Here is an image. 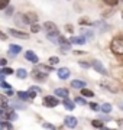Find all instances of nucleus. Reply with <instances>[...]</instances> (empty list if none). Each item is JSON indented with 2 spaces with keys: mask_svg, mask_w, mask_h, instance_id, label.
I'll use <instances>...</instances> for the list:
<instances>
[{
  "mask_svg": "<svg viewBox=\"0 0 123 130\" xmlns=\"http://www.w3.org/2000/svg\"><path fill=\"white\" fill-rule=\"evenodd\" d=\"M80 67H81V68H90L91 64H88V62H83V61H81V62H80Z\"/></svg>",
  "mask_w": 123,
  "mask_h": 130,
  "instance_id": "nucleus-36",
  "label": "nucleus"
},
{
  "mask_svg": "<svg viewBox=\"0 0 123 130\" xmlns=\"http://www.w3.org/2000/svg\"><path fill=\"white\" fill-rule=\"evenodd\" d=\"M71 85H72V88L81 90V88L85 85V83H84V81H80V79H72V81H71Z\"/></svg>",
  "mask_w": 123,
  "mask_h": 130,
  "instance_id": "nucleus-15",
  "label": "nucleus"
},
{
  "mask_svg": "<svg viewBox=\"0 0 123 130\" xmlns=\"http://www.w3.org/2000/svg\"><path fill=\"white\" fill-rule=\"evenodd\" d=\"M94 26H100V30H101V32H103V30H107V28H109V26L106 23H103V22H94Z\"/></svg>",
  "mask_w": 123,
  "mask_h": 130,
  "instance_id": "nucleus-26",
  "label": "nucleus"
},
{
  "mask_svg": "<svg viewBox=\"0 0 123 130\" xmlns=\"http://www.w3.org/2000/svg\"><path fill=\"white\" fill-rule=\"evenodd\" d=\"M10 106L13 107V108H19V110H25V104H22V103L19 101H13Z\"/></svg>",
  "mask_w": 123,
  "mask_h": 130,
  "instance_id": "nucleus-23",
  "label": "nucleus"
},
{
  "mask_svg": "<svg viewBox=\"0 0 123 130\" xmlns=\"http://www.w3.org/2000/svg\"><path fill=\"white\" fill-rule=\"evenodd\" d=\"M2 72H3L5 75H12V74H13V70H12V68H7V67H3Z\"/></svg>",
  "mask_w": 123,
  "mask_h": 130,
  "instance_id": "nucleus-31",
  "label": "nucleus"
},
{
  "mask_svg": "<svg viewBox=\"0 0 123 130\" xmlns=\"http://www.w3.org/2000/svg\"><path fill=\"white\" fill-rule=\"evenodd\" d=\"M81 33H84V35H85L87 38H93V36H94L91 30H87V29H83V28H81Z\"/></svg>",
  "mask_w": 123,
  "mask_h": 130,
  "instance_id": "nucleus-32",
  "label": "nucleus"
},
{
  "mask_svg": "<svg viewBox=\"0 0 123 130\" xmlns=\"http://www.w3.org/2000/svg\"><path fill=\"white\" fill-rule=\"evenodd\" d=\"M120 107H122V110H123V104H120Z\"/></svg>",
  "mask_w": 123,
  "mask_h": 130,
  "instance_id": "nucleus-43",
  "label": "nucleus"
},
{
  "mask_svg": "<svg viewBox=\"0 0 123 130\" xmlns=\"http://www.w3.org/2000/svg\"><path fill=\"white\" fill-rule=\"evenodd\" d=\"M55 95H57V97L65 98V97H68V90H65V88H57V90H55Z\"/></svg>",
  "mask_w": 123,
  "mask_h": 130,
  "instance_id": "nucleus-16",
  "label": "nucleus"
},
{
  "mask_svg": "<svg viewBox=\"0 0 123 130\" xmlns=\"http://www.w3.org/2000/svg\"><path fill=\"white\" fill-rule=\"evenodd\" d=\"M39 30H41V26H39L38 23H32V26H30V32L32 33H38Z\"/></svg>",
  "mask_w": 123,
  "mask_h": 130,
  "instance_id": "nucleus-27",
  "label": "nucleus"
},
{
  "mask_svg": "<svg viewBox=\"0 0 123 130\" xmlns=\"http://www.w3.org/2000/svg\"><path fill=\"white\" fill-rule=\"evenodd\" d=\"M103 2L107 6H112V7H113V6H117V3H119V0H103Z\"/></svg>",
  "mask_w": 123,
  "mask_h": 130,
  "instance_id": "nucleus-29",
  "label": "nucleus"
},
{
  "mask_svg": "<svg viewBox=\"0 0 123 130\" xmlns=\"http://www.w3.org/2000/svg\"><path fill=\"white\" fill-rule=\"evenodd\" d=\"M20 51H22V48H20L19 45H10V46H9V56L14 58V56L18 55Z\"/></svg>",
  "mask_w": 123,
  "mask_h": 130,
  "instance_id": "nucleus-9",
  "label": "nucleus"
},
{
  "mask_svg": "<svg viewBox=\"0 0 123 130\" xmlns=\"http://www.w3.org/2000/svg\"><path fill=\"white\" fill-rule=\"evenodd\" d=\"M0 39H2V41H6V39H7V35H6V33H3L2 30H0Z\"/></svg>",
  "mask_w": 123,
  "mask_h": 130,
  "instance_id": "nucleus-38",
  "label": "nucleus"
},
{
  "mask_svg": "<svg viewBox=\"0 0 123 130\" xmlns=\"http://www.w3.org/2000/svg\"><path fill=\"white\" fill-rule=\"evenodd\" d=\"M43 104L48 107H57L59 104V100L57 98V95L54 97V95H48V97L43 98Z\"/></svg>",
  "mask_w": 123,
  "mask_h": 130,
  "instance_id": "nucleus-3",
  "label": "nucleus"
},
{
  "mask_svg": "<svg viewBox=\"0 0 123 130\" xmlns=\"http://www.w3.org/2000/svg\"><path fill=\"white\" fill-rule=\"evenodd\" d=\"M100 110L103 113H107L109 114L110 111H112V104H109V103H106V104H103V106L100 107Z\"/></svg>",
  "mask_w": 123,
  "mask_h": 130,
  "instance_id": "nucleus-22",
  "label": "nucleus"
},
{
  "mask_svg": "<svg viewBox=\"0 0 123 130\" xmlns=\"http://www.w3.org/2000/svg\"><path fill=\"white\" fill-rule=\"evenodd\" d=\"M91 67L94 68L99 74H101V75H106L107 72H106V68L103 67V64L100 62V61H93V64H91Z\"/></svg>",
  "mask_w": 123,
  "mask_h": 130,
  "instance_id": "nucleus-5",
  "label": "nucleus"
},
{
  "mask_svg": "<svg viewBox=\"0 0 123 130\" xmlns=\"http://www.w3.org/2000/svg\"><path fill=\"white\" fill-rule=\"evenodd\" d=\"M62 104H64V107H65V110H70V111L75 108V103H74V101H71L70 98H67V97L64 98V101H62Z\"/></svg>",
  "mask_w": 123,
  "mask_h": 130,
  "instance_id": "nucleus-13",
  "label": "nucleus"
},
{
  "mask_svg": "<svg viewBox=\"0 0 123 130\" xmlns=\"http://www.w3.org/2000/svg\"><path fill=\"white\" fill-rule=\"evenodd\" d=\"M64 123H65L67 127H75L77 126V119L72 116H67L65 120H64Z\"/></svg>",
  "mask_w": 123,
  "mask_h": 130,
  "instance_id": "nucleus-11",
  "label": "nucleus"
},
{
  "mask_svg": "<svg viewBox=\"0 0 123 130\" xmlns=\"http://www.w3.org/2000/svg\"><path fill=\"white\" fill-rule=\"evenodd\" d=\"M57 74H58V77H59L61 79H67L68 77H70V74H71V72H70V70H68V68H59Z\"/></svg>",
  "mask_w": 123,
  "mask_h": 130,
  "instance_id": "nucleus-12",
  "label": "nucleus"
},
{
  "mask_svg": "<svg viewBox=\"0 0 123 130\" xmlns=\"http://www.w3.org/2000/svg\"><path fill=\"white\" fill-rule=\"evenodd\" d=\"M13 126L9 120H0V129H12Z\"/></svg>",
  "mask_w": 123,
  "mask_h": 130,
  "instance_id": "nucleus-20",
  "label": "nucleus"
},
{
  "mask_svg": "<svg viewBox=\"0 0 123 130\" xmlns=\"http://www.w3.org/2000/svg\"><path fill=\"white\" fill-rule=\"evenodd\" d=\"M122 18H123V12H122Z\"/></svg>",
  "mask_w": 123,
  "mask_h": 130,
  "instance_id": "nucleus-44",
  "label": "nucleus"
},
{
  "mask_svg": "<svg viewBox=\"0 0 123 130\" xmlns=\"http://www.w3.org/2000/svg\"><path fill=\"white\" fill-rule=\"evenodd\" d=\"M58 62H59V58H57V56H51L49 58V64L51 65H57Z\"/></svg>",
  "mask_w": 123,
  "mask_h": 130,
  "instance_id": "nucleus-33",
  "label": "nucleus"
},
{
  "mask_svg": "<svg viewBox=\"0 0 123 130\" xmlns=\"http://www.w3.org/2000/svg\"><path fill=\"white\" fill-rule=\"evenodd\" d=\"M16 77L20 78V79H25L28 77V72H26V70H23V68H19V70L16 71Z\"/></svg>",
  "mask_w": 123,
  "mask_h": 130,
  "instance_id": "nucleus-18",
  "label": "nucleus"
},
{
  "mask_svg": "<svg viewBox=\"0 0 123 130\" xmlns=\"http://www.w3.org/2000/svg\"><path fill=\"white\" fill-rule=\"evenodd\" d=\"M39 91H41V88H38V87H30V88L28 90L29 100H33V98L36 97V93H39Z\"/></svg>",
  "mask_w": 123,
  "mask_h": 130,
  "instance_id": "nucleus-14",
  "label": "nucleus"
},
{
  "mask_svg": "<svg viewBox=\"0 0 123 130\" xmlns=\"http://www.w3.org/2000/svg\"><path fill=\"white\" fill-rule=\"evenodd\" d=\"M35 71H39V72H42V74L48 75V74H49V72L52 71V67H48V65L38 64V65H36V68H35Z\"/></svg>",
  "mask_w": 123,
  "mask_h": 130,
  "instance_id": "nucleus-8",
  "label": "nucleus"
},
{
  "mask_svg": "<svg viewBox=\"0 0 123 130\" xmlns=\"http://www.w3.org/2000/svg\"><path fill=\"white\" fill-rule=\"evenodd\" d=\"M18 97H19L20 100H29L28 91H18Z\"/></svg>",
  "mask_w": 123,
  "mask_h": 130,
  "instance_id": "nucleus-24",
  "label": "nucleus"
},
{
  "mask_svg": "<svg viewBox=\"0 0 123 130\" xmlns=\"http://www.w3.org/2000/svg\"><path fill=\"white\" fill-rule=\"evenodd\" d=\"M81 94H83V97H94V93L88 88H84V87L81 88Z\"/></svg>",
  "mask_w": 123,
  "mask_h": 130,
  "instance_id": "nucleus-19",
  "label": "nucleus"
},
{
  "mask_svg": "<svg viewBox=\"0 0 123 130\" xmlns=\"http://www.w3.org/2000/svg\"><path fill=\"white\" fill-rule=\"evenodd\" d=\"M22 19H23V23H35L36 20H38V16L35 13H28V14H20Z\"/></svg>",
  "mask_w": 123,
  "mask_h": 130,
  "instance_id": "nucleus-4",
  "label": "nucleus"
},
{
  "mask_svg": "<svg viewBox=\"0 0 123 130\" xmlns=\"http://www.w3.org/2000/svg\"><path fill=\"white\" fill-rule=\"evenodd\" d=\"M5 77H6V75L2 72V70H0V81H2V79H5Z\"/></svg>",
  "mask_w": 123,
  "mask_h": 130,
  "instance_id": "nucleus-42",
  "label": "nucleus"
},
{
  "mask_svg": "<svg viewBox=\"0 0 123 130\" xmlns=\"http://www.w3.org/2000/svg\"><path fill=\"white\" fill-rule=\"evenodd\" d=\"M74 103H75V104H80V106H85V104H87V101H85L84 98H81V97H75Z\"/></svg>",
  "mask_w": 123,
  "mask_h": 130,
  "instance_id": "nucleus-28",
  "label": "nucleus"
},
{
  "mask_svg": "<svg viewBox=\"0 0 123 130\" xmlns=\"http://www.w3.org/2000/svg\"><path fill=\"white\" fill-rule=\"evenodd\" d=\"M0 87H2V88L9 90V88H10V84H7V83L5 81V79H2V81H0Z\"/></svg>",
  "mask_w": 123,
  "mask_h": 130,
  "instance_id": "nucleus-34",
  "label": "nucleus"
},
{
  "mask_svg": "<svg viewBox=\"0 0 123 130\" xmlns=\"http://www.w3.org/2000/svg\"><path fill=\"white\" fill-rule=\"evenodd\" d=\"M67 32H71L72 33V26H71V25H67Z\"/></svg>",
  "mask_w": 123,
  "mask_h": 130,
  "instance_id": "nucleus-41",
  "label": "nucleus"
},
{
  "mask_svg": "<svg viewBox=\"0 0 123 130\" xmlns=\"http://www.w3.org/2000/svg\"><path fill=\"white\" fill-rule=\"evenodd\" d=\"M91 126H93V127H97V129H101L104 126V123L101 120H93L91 121Z\"/></svg>",
  "mask_w": 123,
  "mask_h": 130,
  "instance_id": "nucleus-25",
  "label": "nucleus"
},
{
  "mask_svg": "<svg viewBox=\"0 0 123 130\" xmlns=\"http://www.w3.org/2000/svg\"><path fill=\"white\" fill-rule=\"evenodd\" d=\"M90 107H91V110H94V111H99L100 110V106L97 103H90Z\"/></svg>",
  "mask_w": 123,
  "mask_h": 130,
  "instance_id": "nucleus-35",
  "label": "nucleus"
},
{
  "mask_svg": "<svg viewBox=\"0 0 123 130\" xmlns=\"http://www.w3.org/2000/svg\"><path fill=\"white\" fill-rule=\"evenodd\" d=\"M110 49L114 55L117 56H123V35L114 36L110 42Z\"/></svg>",
  "mask_w": 123,
  "mask_h": 130,
  "instance_id": "nucleus-2",
  "label": "nucleus"
},
{
  "mask_svg": "<svg viewBox=\"0 0 123 130\" xmlns=\"http://www.w3.org/2000/svg\"><path fill=\"white\" fill-rule=\"evenodd\" d=\"M43 28L47 30V36L52 43H58V38H59V29L57 28V25L54 22H45Z\"/></svg>",
  "mask_w": 123,
  "mask_h": 130,
  "instance_id": "nucleus-1",
  "label": "nucleus"
},
{
  "mask_svg": "<svg viewBox=\"0 0 123 130\" xmlns=\"http://www.w3.org/2000/svg\"><path fill=\"white\" fill-rule=\"evenodd\" d=\"M0 107H2V108H5V110H7V108H9L7 98H6V95H2V94H0Z\"/></svg>",
  "mask_w": 123,
  "mask_h": 130,
  "instance_id": "nucleus-17",
  "label": "nucleus"
},
{
  "mask_svg": "<svg viewBox=\"0 0 123 130\" xmlns=\"http://www.w3.org/2000/svg\"><path fill=\"white\" fill-rule=\"evenodd\" d=\"M9 33L13 35L14 38H19V39H29V35L25 32H20V30H16V29H9Z\"/></svg>",
  "mask_w": 123,
  "mask_h": 130,
  "instance_id": "nucleus-6",
  "label": "nucleus"
},
{
  "mask_svg": "<svg viewBox=\"0 0 123 130\" xmlns=\"http://www.w3.org/2000/svg\"><path fill=\"white\" fill-rule=\"evenodd\" d=\"M25 58L28 61H30V62H33V64H36V62H39V58L36 56V54L32 51H26L25 52Z\"/></svg>",
  "mask_w": 123,
  "mask_h": 130,
  "instance_id": "nucleus-7",
  "label": "nucleus"
},
{
  "mask_svg": "<svg viewBox=\"0 0 123 130\" xmlns=\"http://www.w3.org/2000/svg\"><path fill=\"white\" fill-rule=\"evenodd\" d=\"M70 42H71V43H75V45H84L85 42H87V39H85L84 35H83V36H72L71 39H70Z\"/></svg>",
  "mask_w": 123,
  "mask_h": 130,
  "instance_id": "nucleus-10",
  "label": "nucleus"
},
{
  "mask_svg": "<svg viewBox=\"0 0 123 130\" xmlns=\"http://www.w3.org/2000/svg\"><path fill=\"white\" fill-rule=\"evenodd\" d=\"M9 2H10V0H0V10L6 9V7L9 6Z\"/></svg>",
  "mask_w": 123,
  "mask_h": 130,
  "instance_id": "nucleus-30",
  "label": "nucleus"
},
{
  "mask_svg": "<svg viewBox=\"0 0 123 130\" xmlns=\"http://www.w3.org/2000/svg\"><path fill=\"white\" fill-rule=\"evenodd\" d=\"M6 64H7V61L5 58H0V67H6Z\"/></svg>",
  "mask_w": 123,
  "mask_h": 130,
  "instance_id": "nucleus-39",
  "label": "nucleus"
},
{
  "mask_svg": "<svg viewBox=\"0 0 123 130\" xmlns=\"http://www.w3.org/2000/svg\"><path fill=\"white\" fill-rule=\"evenodd\" d=\"M33 78L38 79V81H43V79L47 78V75L42 74V72H39V71H35V72H33Z\"/></svg>",
  "mask_w": 123,
  "mask_h": 130,
  "instance_id": "nucleus-21",
  "label": "nucleus"
},
{
  "mask_svg": "<svg viewBox=\"0 0 123 130\" xmlns=\"http://www.w3.org/2000/svg\"><path fill=\"white\" fill-rule=\"evenodd\" d=\"M6 9H7V10H6V13H7V14H12V13H13V9H12V7H6Z\"/></svg>",
  "mask_w": 123,
  "mask_h": 130,
  "instance_id": "nucleus-40",
  "label": "nucleus"
},
{
  "mask_svg": "<svg viewBox=\"0 0 123 130\" xmlns=\"http://www.w3.org/2000/svg\"><path fill=\"white\" fill-rule=\"evenodd\" d=\"M43 129H55V126L49 124V123H43Z\"/></svg>",
  "mask_w": 123,
  "mask_h": 130,
  "instance_id": "nucleus-37",
  "label": "nucleus"
}]
</instances>
